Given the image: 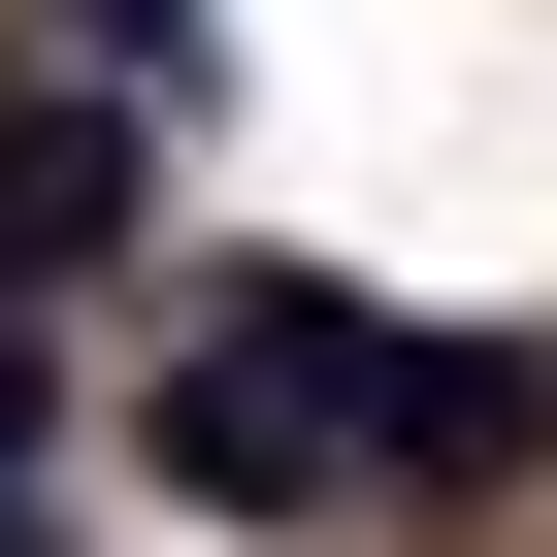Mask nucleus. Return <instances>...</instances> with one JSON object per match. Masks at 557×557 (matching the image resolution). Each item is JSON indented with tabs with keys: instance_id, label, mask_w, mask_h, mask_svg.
Listing matches in <instances>:
<instances>
[{
	"instance_id": "f257e3e1",
	"label": "nucleus",
	"mask_w": 557,
	"mask_h": 557,
	"mask_svg": "<svg viewBox=\"0 0 557 557\" xmlns=\"http://www.w3.org/2000/svg\"><path fill=\"white\" fill-rule=\"evenodd\" d=\"M524 459V329H394L329 262H230L197 361H164V492L197 524H361V492H459Z\"/></svg>"
},
{
	"instance_id": "f03ea898",
	"label": "nucleus",
	"mask_w": 557,
	"mask_h": 557,
	"mask_svg": "<svg viewBox=\"0 0 557 557\" xmlns=\"http://www.w3.org/2000/svg\"><path fill=\"white\" fill-rule=\"evenodd\" d=\"M132 230V99H0V262H99Z\"/></svg>"
}]
</instances>
